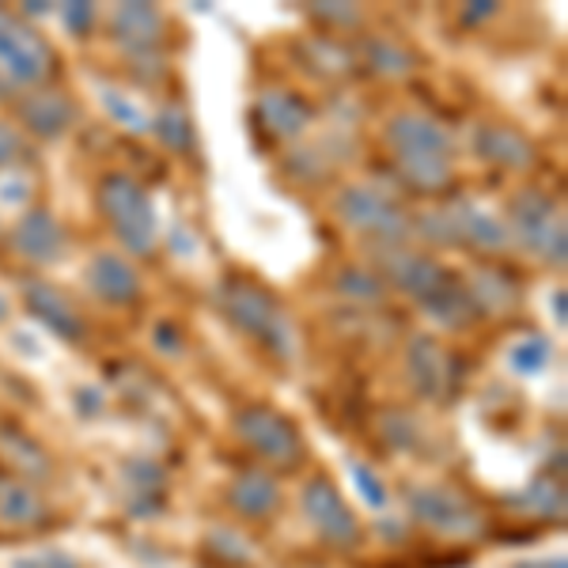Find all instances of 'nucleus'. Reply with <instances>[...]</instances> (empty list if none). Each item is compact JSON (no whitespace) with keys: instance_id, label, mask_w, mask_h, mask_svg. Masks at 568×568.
Returning a JSON list of instances; mask_svg holds the SVG:
<instances>
[{"instance_id":"ddd939ff","label":"nucleus","mask_w":568,"mask_h":568,"mask_svg":"<svg viewBox=\"0 0 568 568\" xmlns=\"http://www.w3.org/2000/svg\"><path fill=\"white\" fill-rule=\"evenodd\" d=\"M88 284H91V292H95L99 300L118 304V307L133 304V300L141 296V281H136L133 265L125 258H118V254H99V258H91Z\"/></svg>"},{"instance_id":"4be33fe9","label":"nucleus","mask_w":568,"mask_h":568,"mask_svg":"<svg viewBox=\"0 0 568 568\" xmlns=\"http://www.w3.org/2000/svg\"><path fill=\"white\" fill-rule=\"evenodd\" d=\"M519 504L542 511V516H565V493H561V485L549 478H538L524 497H519Z\"/></svg>"},{"instance_id":"f3484780","label":"nucleus","mask_w":568,"mask_h":568,"mask_svg":"<svg viewBox=\"0 0 568 568\" xmlns=\"http://www.w3.org/2000/svg\"><path fill=\"white\" fill-rule=\"evenodd\" d=\"M258 118L273 136H284V141H288V136H300L307 130L311 106L304 99L292 95V91H270V95H262V103H258Z\"/></svg>"},{"instance_id":"c85d7f7f","label":"nucleus","mask_w":568,"mask_h":568,"mask_svg":"<svg viewBox=\"0 0 568 568\" xmlns=\"http://www.w3.org/2000/svg\"><path fill=\"white\" fill-rule=\"evenodd\" d=\"M12 568H80V565L69 554H61V549H42V554L20 557Z\"/></svg>"},{"instance_id":"7ed1b4c3","label":"nucleus","mask_w":568,"mask_h":568,"mask_svg":"<svg viewBox=\"0 0 568 568\" xmlns=\"http://www.w3.org/2000/svg\"><path fill=\"white\" fill-rule=\"evenodd\" d=\"M53 72V50L27 23L0 12V99L42 84Z\"/></svg>"},{"instance_id":"393cba45","label":"nucleus","mask_w":568,"mask_h":568,"mask_svg":"<svg viewBox=\"0 0 568 568\" xmlns=\"http://www.w3.org/2000/svg\"><path fill=\"white\" fill-rule=\"evenodd\" d=\"M337 288L349 292V296H361V300H383V281L375 277V273H368V270L337 273Z\"/></svg>"},{"instance_id":"473e14b6","label":"nucleus","mask_w":568,"mask_h":568,"mask_svg":"<svg viewBox=\"0 0 568 568\" xmlns=\"http://www.w3.org/2000/svg\"><path fill=\"white\" fill-rule=\"evenodd\" d=\"M372 58L379 61V69H387V72H402V69H409V65H406V53L390 50V45H383V42H375V45H372Z\"/></svg>"},{"instance_id":"a878e982","label":"nucleus","mask_w":568,"mask_h":568,"mask_svg":"<svg viewBox=\"0 0 568 568\" xmlns=\"http://www.w3.org/2000/svg\"><path fill=\"white\" fill-rule=\"evenodd\" d=\"M209 546H213L216 557H224V561H232V565L251 561V542H246L243 535H235V530H213V535H209Z\"/></svg>"},{"instance_id":"dca6fc26","label":"nucleus","mask_w":568,"mask_h":568,"mask_svg":"<svg viewBox=\"0 0 568 568\" xmlns=\"http://www.w3.org/2000/svg\"><path fill=\"white\" fill-rule=\"evenodd\" d=\"M20 118L27 122V130L39 136H61L69 130V122L77 118V106L69 103L58 91H34V95L23 99Z\"/></svg>"},{"instance_id":"b1692460","label":"nucleus","mask_w":568,"mask_h":568,"mask_svg":"<svg viewBox=\"0 0 568 568\" xmlns=\"http://www.w3.org/2000/svg\"><path fill=\"white\" fill-rule=\"evenodd\" d=\"M546 361H549L546 337H524V342L511 349V368L516 372H542Z\"/></svg>"},{"instance_id":"6ab92c4d","label":"nucleus","mask_w":568,"mask_h":568,"mask_svg":"<svg viewBox=\"0 0 568 568\" xmlns=\"http://www.w3.org/2000/svg\"><path fill=\"white\" fill-rule=\"evenodd\" d=\"M281 500V489L270 474L262 470H251V474H240L232 485V504L243 511V516H270Z\"/></svg>"},{"instance_id":"6e6552de","label":"nucleus","mask_w":568,"mask_h":568,"mask_svg":"<svg viewBox=\"0 0 568 568\" xmlns=\"http://www.w3.org/2000/svg\"><path fill=\"white\" fill-rule=\"evenodd\" d=\"M337 213L349 227L364 235H375V240H402L409 232L406 213H402L394 201H387L379 190L368 186H349L342 197H337Z\"/></svg>"},{"instance_id":"aec40b11","label":"nucleus","mask_w":568,"mask_h":568,"mask_svg":"<svg viewBox=\"0 0 568 568\" xmlns=\"http://www.w3.org/2000/svg\"><path fill=\"white\" fill-rule=\"evenodd\" d=\"M42 519V500L34 489L16 481H0V524L4 527H34Z\"/></svg>"},{"instance_id":"bb28decb","label":"nucleus","mask_w":568,"mask_h":568,"mask_svg":"<svg viewBox=\"0 0 568 568\" xmlns=\"http://www.w3.org/2000/svg\"><path fill=\"white\" fill-rule=\"evenodd\" d=\"M103 99H106L110 114H114L118 122L125 125V130H133V133H141V130H144V114H141V110H136L133 103H125V99L118 95V91H110V88H106V91H103Z\"/></svg>"},{"instance_id":"4c0bfd02","label":"nucleus","mask_w":568,"mask_h":568,"mask_svg":"<svg viewBox=\"0 0 568 568\" xmlns=\"http://www.w3.org/2000/svg\"><path fill=\"white\" fill-rule=\"evenodd\" d=\"M0 315H4V311H0Z\"/></svg>"},{"instance_id":"20e7f679","label":"nucleus","mask_w":568,"mask_h":568,"mask_svg":"<svg viewBox=\"0 0 568 568\" xmlns=\"http://www.w3.org/2000/svg\"><path fill=\"white\" fill-rule=\"evenodd\" d=\"M99 205L110 216L114 235L133 254H152L155 246V209L149 194L130 175H106L99 186Z\"/></svg>"},{"instance_id":"cd10ccee","label":"nucleus","mask_w":568,"mask_h":568,"mask_svg":"<svg viewBox=\"0 0 568 568\" xmlns=\"http://www.w3.org/2000/svg\"><path fill=\"white\" fill-rule=\"evenodd\" d=\"M353 481L361 485V497L372 504V508H383L387 504V493H383V481L375 478V474L368 470V466L353 463Z\"/></svg>"},{"instance_id":"412c9836","label":"nucleus","mask_w":568,"mask_h":568,"mask_svg":"<svg viewBox=\"0 0 568 568\" xmlns=\"http://www.w3.org/2000/svg\"><path fill=\"white\" fill-rule=\"evenodd\" d=\"M155 136H160L168 149L175 152H186L190 144H194V130H190V118L182 114V110H163L160 118H155Z\"/></svg>"},{"instance_id":"c756f323","label":"nucleus","mask_w":568,"mask_h":568,"mask_svg":"<svg viewBox=\"0 0 568 568\" xmlns=\"http://www.w3.org/2000/svg\"><path fill=\"white\" fill-rule=\"evenodd\" d=\"M91 20H95V8L84 4V0L65 8V27H69L72 34H80V39H84V34L91 31Z\"/></svg>"},{"instance_id":"9b49d317","label":"nucleus","mask_w":568,"mask_h":568,"mask_svg":"<svg viewBox=\"0 0 568 568\" xmlns=\"http://www.w3.org/2000/svg\"><path fill=\"white\" fill-rule=\"evenodd\" d=\"M23 296H27L31 315L39 318V323L50 326L58 337H65V342H84L88 326H84V318L77 315V307L69 304L65 292H58L53 284H45V281H31L23 288Z\"/></svg>"},{"instance_id":"72a5a7b5","label":"nucleus","mask_w":568,"mask_h":568,"mask_svg":"<svg viewBox=\"0 0 568 568\" xmlns=\"http://www.w3.org/2000/svg\"><path fill=\"white\" fill-rule=\"evenodd\" d=\"M493 12H497V4H489V0H478L474 8H466L463 20H466V23H474V20H485V16H493Z\"/></svg>"},{"instance_id":"f8f14e48","label":"nucleus","mask_w":568,"mask_h":568,"mask_svg":"<svg viewBox=\"0 0 568 568\" xmlns=\"http://www.w3.org/2000/svg\"><path fill=\"white\" fill-rule=\"evenodd\" d=\"M12 240H16V251H20L23 258H31L39 265H50L65 254V232H61V224L45 213V209L27 213L20 224H16Z\"/></svg>"},{"instance_id":"0eeeda50","label":"nucleus","mask_w":568,"mask_h":568,"mask_svg":"<svg viewBox=\"0 0 568 568\" xmlns=\"http://www.w3.org/2000/svg\"><path fill=\"white\" fill-rule=\"evenodd\" d=\"M409 508H414V519L447 538H474L485 527L481 511L452 489H414Z\"/></svg>"},{"instance_id":"423d86ee","label":"nucleus","mask_w":568,"mask_h":568,"mask_svg":"<svg viewBox=\"0 0 568 568\" xmlns=\"http://www.w3.org/2000/svg\"><path fill=\"white\" fill-rule=\"evenodd\" d=\"M235 433L243 436L246 447L262 455V459L277 463V466H296L304 459V439L292 428L288 417H281L270 406H246L235 417Z\"/></svg>"},{"instance_id":"4468645a","label":"nucleus","mask_w":568,"mask_h":568,"mask_svg":"<svg viewBox=\"0 0 568 568\" xmlns=\"http://www.w3.org/2000/svg\"><path fill=\"white\" fill-rule=\"evenodd\" d=\"M387 273L394 277V284H402L406 292H414L417 300H428L436 288H444V284L452 281V273H447L444 265L433 262L428 254H414V251L390 254Z\"/></svg>"},{"instance_id":"e433bc0d","label":"nucleus","mask_w":568,"mask_h":568,"mask_svg":"<svg viewBox=\"0 0 568 568\" xmlns=\"http://www.w3.org/2000/svg\"><path fill=\"white\" fill-rule=\"evenodd\" d=\"M557 318L565 323V292H557Z\"/></svg>"},{"instance_id":"f704fd0d","label":"nucleus","mask_w":568,"mask_h":568,"mask_svg":"<svg viewBox=\"0 0 568 568\" xmlns=\"http://www.w3.org/2000/svg\"><path fill=\"white\" fill-rule=\"evenodd\" d=\"M155 345H163V349L175 353L179 349V334L171 326H155Z\"/></svg>"},{"instance_id":"f257e3e1","label":"nucleus","mask_w":568,"mask_h":568,"mask_svg":"<svg viewBox=\"0 0 568 568\" xmlns=\"http://www.w3.org/2000/svg\"><path fill=\"white\" fill-rule=\"evenodd\" d=\"M387 144L402 168V179L417 190H444L452 182V136L439 122L420 114H398L387 125Z\"/></svg>"},{"instance_id":"2f4dec72","label":"nucleus","mask_w":568,"mask_h":568,"mask_svg":"<svg viewBox=\"0 0 568 568\" xmlns=\"http://www.w3.org/2000/svg\"><path fill=\"white\" fill-rule=\"evenodd\" d=\"M20 152H23L20 133H16L12 125H0V168H8Z\"/></svg>"},{"instance_id":"5701e85b","label":"nucleus","mask_w":568,"mask_h":568,"mask_svg":"<svg viewBox=\"0 0 568 568\" xmlns=\"http://www.w3.org/2000/svg\"><path fill=\"white\" fill-rule=\"evenodd\" d=\"M0 444L8 447V459H16V466H23V470H31V474H45V470H50V463H45V455H42L39 447H34L27 436L0 433Z\"/></svg>"},{"instance_id":"7c9ffc66","label":"nucleus","mask_w":568,"mask_h":568,"mask_svg":"<svg viewBox=\"0 0 568 568\" xmlns=\"http://www.w3.org/2000/svg\"><path fill=\"white\" fill-rule=\"evenodd\" d=\"M311 16H318V20H329V23H356V8H349V4H311Z\"/></svg>"},{"instance_id":"2eb2a0df","label":"nucleus","mask_w":568,"mask_h":568,"mask_svg":"<svg viewBox=\"0 0 568 568\" xmlns=\"http://www.w3.org/2000/svg\"><path fill=\"white\" fill-rule=\"evenodd\" d=\"M110 31L122 45H130L133 53H144L160 42L163 20L152 4H118L114 20H110Z\"/></svg>"},{"instance_id":"9d476101","label":"nucleus","mask_w":568,"mask_h":568,"mask_svg":"<svg viewBox=\"0 0 568 568\" xmlns=\"http://www.w3.org/2000/svg\"><path fill=\"white\" fill-rule=\"evenodd\" d=\"M406 361H409V379H414V387L425 398H444L455 387V379H459L455 361L439 349V342H433V337H414Z\"/></svg>"},{"instance_id":"c9c22d12","label":"nucleus","mask_w":568,"mask_h":568,"mask_svg":"<svg viewBox=\"0 0 568 568\" xmlns=\"http://www.w3.org/2000/svg\"><path fill=\"white\" fill-rule=\"evenodd\" d=\"M511 568H568L565 557H546V561H524V565H511Z\"/></svg>"},{"instance_id":"39448f33","label":"nucleus","mask_w":568,"mask_h":568,"mask_svg":"<svg viewBox=\"0 0 568 568\" xmlns=\"http://www.w3.org/2000/svg\"><path fill=\"white\" fill-rule=\"evenodd\" d=\"M511 224H516V235L527 251L542 254L554 265H565V220L546 194L524 190L511 201Z\"/></svg>"},{"instance_id":"1a4fd4ad","label":"nucleus","mask_w":568,"mask_h":568,"mask_svg":"<svg viewBox=\"0 0 568 568\" xmlns=\"http://www.w3.org/2000/svg\"><path fill=\"white\" fill-rule=\"evenodd\" d=\"M304 511H307L311 527H315L329 546L349 549L361 542V527H356L349 504L342 500V493H337L326 478H315L304 485Z\"/></svg>"},{"instance_id":"f03ea898","label":"nucleus","mask_w":568,"mask_h":568,"mask_svg":"<svg viewBox=\"0 0 568 568\" xmlns=\"http://www.w3.org/2000/svg\"><path fill=\"white\" fill-rule=\"evenodd\" d=\"M220 307L232 318L243 334L258 337L265 349H273L277 356H292V329L288 318L277 304L270 288L246 281V277H227L224 288H220Z\"/></svg>"},{"instance_id":"a211bd4d","label":"nucleus","mask_w":568,"mask_h":568,"mask_svg":"<svg viewBox=\"0 0 568 568\" xmlns=\"http://www.w3.org/2000/svg\"><path fill=\"white\" fill-rule=\"evenodd\" d=\"M474 144H478V155L500 163V168H530V163H535L530 141H524V136L516 130H508V125H481V130L474 133Z\"/></svg>"}]
</instances>
